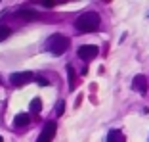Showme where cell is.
I'll return each mask as SVG.
<instances>
[{
    "label": "cell",
    "mask_w": 149,
    "mask_h": 142,
    "mask_svg": "<svg viewBox=\"0 0 149 142\" xmlns=\"http://www.w3.org/2000/svg\"><path fill=\"white\" fill-rule=\"evenodd\" d=\"M10 35H12V29L8 25H0V40H6Z\"/></svg>",
    "instance_id": "obj_11"
},
{
    "label": "cell",
    "mask_w": 149,
    "mask_h": 142,
    "mask_svg": "<svg viewBox=\"0 0 149 142\" xmlns=\"http://www.w3.org/2000/svg\"><path fill=\"white\" fill-rule=\"evenodd\" d=\"M69 46H71L69 37L59 35V33L52 35L48 40H46V48H48L50 52L54 54V56H61V54H65L67 50H69Z\"/></svg>",
    "instance_id": "obj_2"
},
{
    "label": "cell",
    "mask_w": 149,
    "mask_h": 142,
    "mask_svg": "<svg viewBox=\"0 0 149 142\" xmlns=\"http://www.w3.org/2000/svg\"><path fill=\"white\" fill-rule=\"evenodd\" d=\"M77 54H79V58L84 60V62L94 60L97 56V46H94V44H82L79 50H77Z\"/></svg>",
    "instance_id": "obj_5"
},
{
    "label": "cell",
    "mask_w": 149,
    "mask_h": 142,
    "mask_svg": "<svg viewBox=\"0 0 149 142\" xmlns=\"http://www.w3.org/2000/svg\"><path fill=\"white\" fill-rule=\"evenodd\" d=\"M56 131H57L56 121H48V123L44 125V129L40 131V134H38V138H36V142H52V138L56 136Z\"/></svg>",
    "instance_id": "obj_3"
},
{
    "label": "cell",
    "mask_w": 149,
    "mask_h": 142,
    "mask_svg": "<svg viewBox=\"0 0 149 142\" xmlns=\"http://www.w3.org/2000/svg\"><path fill=\"white\" fill-rule=\"evenodd\" d=\"M63 110H65V102L61 100V102L56 106V113H57V115H63Z\"/></svg>",
    "instance_id": "obj_13"
},
{
    "label": "cell",
    "mask_w": 149,
    "mask_h": 142,
    "mask_svg": "<svg viewBox=\"0 0 149 142\" xmlns=\"http://www.w3.org/2000/svg\"><path fill=\"white\" fill-rule=\"evenodd\" d=\"M0 142H4V138H2V136H0Z\"/></svg>",
    "instance_id": "obj_16"
},
{
    "label": "cell",
    "mask_w": 149,
    "mask_h": 142,
    "mask_svg": "<svg viewBox=\"0 0 149 142\" xmlns=\"http://www.w3.org/2000/svg\"><path fill=\"white\" fill-rule=\"evenodd\" d=\"M67 75H69V90H74V84H77V79H74V69L71 63H67Z\"/></svg>",
    "instance_id": "obj_10"
},
{
    "label": "cell",
    "mask_w": 149,
    "mask_h": 142,
    "mask_svg": "<svg viewBox=\"0 0 149 142\" xmlns=\"http://www.w3.org/2000/svg\"><path fill=\"white\" fill-rule=\"evenodd\" d=\"M147 79H145V75H136L134 77V83H132V89L138 90L140 94H145L147 92Z\"/></svg>",
    "instance_id": "obj_6"
},
{
    "label": "cell",
    "mask_w": 149,
    "mask_h": 142,
    "mask_svg": "<svg viewBox=\"0 0 149 142\" xmlns=\"http://www.w3.org/2000/svg\"><path fill=\"white\" fill-rule=\"evenodd\" d=\"M31 111H35V113L40 111V98H35V100L31 102Z\"/></svg>",
    "instance_id": "obj_12"
},
{
    "label": "cell",
    "mask_w": 149,
    "mask_h": 142,
    "mask_svg": "<svg viewBox=\"0 0 149 142\" xmlns=\"http://www.w3.org/2000/svg\"><path fill=\"white\" fill-rule=\"evenodd\" d=\"M29 81H33V73L31 71H19V73H12L10 75V83L15 84V86H23Z\"/></svg>",
    "instance_id": "obj_4"
},
{
    "label": "cell",
    "mask_w": 149,
    "mask_h": 142,
    "mask_svg": "<svg viewBox=\"0 0 149 142\" xmlns=\"http://www.w3.org/2000/svg\"><path fill=\"white\" fill-rule=\"evenodd\" d=\"M13 123H15V127H27L31 123V117H29V113H17Z\"/></svg>",
    "instance_id": "obj_9"
},
{
    "label": "cell",
    "mask_w": 149,
    "mask_h": 142,
    "mask_svg": "<svg viewBox=\"0 0 149 142\" xmlns=\"http://www.w3.org/2000/svg\"><path fill=\"white\" fill-rule=\"evenodd\" d=\"M100 13L96 12H84L82 15H79V19L74 21V27L82 33H90V31H96L100 27Z\"/></svg>",
    "instance_id": "obj_1"
},
{
    "label": "cell",
    "mask_w": 149,
    "mask_h": 142,
    "mask_svg": "<svg viewBox=\"0 0 149 142\" xmlns=\"http://www.w3.org/2000/svg\"><path fill=\"white\" fill-rule=\"evenodd\" d=\"M107 142H126V136H124L120 131L113 129V131H109V134H107Z\"/></svg>",
    "instance_id": "obj_8"
},
{
    "label": "cell",
    "mask_w": 149,
    "mask_h": 142,
    "mask_svg": "<svg viewBox=\"0 0 149 142\" xmlns=\"http://www.w3.org/2000/svg\"><path fill=\"white\" fill-rule=\"evenodd\" d=\"M42 4L46 6V8H54L56 4H61V2H54V0H46V2H42Z\"/></svg>",
    "instance_id": "obj_14"
},
{
    "label": "cell",
    "mask_w": 149,
    "mask_h": 142,
    "mask_svg": "<svg viewBox=\"0 0 149 142\" xmlns=\"http://www.w3.org/2000/svg\"><path fill=\"white\" fill-rule=\"evenodd\" d=\"M17 18H21L23 21H33V19L38 18V13L35 10H19L17 12Z\"/></svg>",
    "instance_id": "obj_7"
},
{
    "label": "cell",
    "mask_w": 149,
    "mask_h": 142,
    "mask_svg": "<svg viewBox=\"0 0 149 142\" xmlns=\"http://www.w3.org/2000/svg\"><path fill=\"white\" fill-rule=\"evenodd\" d=\"M38 84H40V86H46V84H48V81L44 79V77H40V79H38Z\"/></svg>",
    "instance_id": "obj_15"
}]
</instances>
